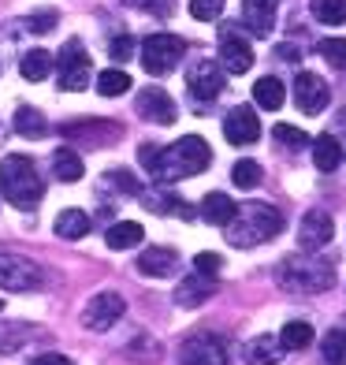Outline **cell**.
Here are the masks:
<instances>
[{
    "instance_id": "cell-22",
    "label": "cell",
    "mask_w": 346,
    "mask_h": 365,
    "mask_svg": "<svg viewBox=\"0 0 346 365\" xmlns=\"http://www.w3.org/2000/svg\"><path fill=\"white\" fill-rule=\"evenodd\" d=\"M342 160V145L335 135H320L317 142H313V164H317L320 172H335Z\"/></svg>"
},
{
    "instance_id": "cell-8",
    "label": "cell",
    "mask_w": 346,
    "mask_h": 365,
    "mask_svg": "<svg viewBox=\"0 0 346 365\" xmlns=\"http://www.w3.org/2000/svg\"><path fill=\"white\" fill-rule=\"evenodd\" d=\"M187 86H190V93L197 97V101H216V97L224 93V68L216 60H197L187 71Z\"/></svg>"
},
{
    "instance_id": "cell-27",
    "label": "cell",
    "mask_w": 346,
    "mask_h": 365,
    "mask_svg": "<svg viewBox=\"0 0 346 365\" xmlns=\"http://www.w3.org/2000/svg\"><path fill=\"white\" fill-rule=\"evenodd\" d=\"M15 130H19L23 138H45L48 135V120H45L38 108L23 105L19 112H15Z\"/></svg>"
},
{
    "instance_id": "cell-10",
    "label": "cell",
    "mask_w": 346,
    "mask_h": 365,
    "mask_svg": "<svg viewBox=\"0 0 346 365\" xmlns=\"http://www.w3.org/2000/svg\"><path fill=\"white\" fill-rule=\"evenodd\" d=\"M179 365H227V346L216 336H190L179 346Z\"/></svg>"
},
{
    "instance_id": "cell-29",
    "label": "cell",
    "mask_w": 346,
    "mask_h": 365,
    "mask_svg": "<svg viewBox=\"0 0 346 365\" xmlns=\"http://www.w3.org/2000/svg\"><path fill=\"white\" fill-rule=\"evenodd\" d=\"M127 90H130V75L127 71L108 68V71L97 75V93H101V97H123Z\"/></svg>"
},
{
    "instance_id": "cell-34",
    "label": "cell",
    "mask_w": 346,
    "mask_h": 365,
    "mask_svg": "<svg viewBox=\"0 0 346 365\" xmlns=\"http://www.w3.org/2000/svg\"><path fill=\"white\" fill-rule=\"evenodd\" d=\"M317 48H320V56L332 63V68L346 71V38H324Z\"/></svg>"
},
{
    "instance_id": "cell-17",
    "label": "cell",
    "mask_w": 346,
    "mask_h": 365,
    "mask_svg": "<svg viewBox=\"0 0 346 365\" xmlns=\"http://www.w3.org/2000/svg\"><path fill=\"white\" fill-rule=\"evenodd\" d=\"M212 294H216V276L194 272L190 279H183V284L175 287V302L183 306V309H194V306H201V302H209Z\"/></svg>"
},
{
    "instance_id": "cell-14",
    "label": "cell",
    "mask_w": 346,
    "mask_h": 365,
    "mask_svg": "<svg viewBox=\"0 0 346 365\" xmlns=\"http://www.w3.org/2000/svg\"><path fill=\"white\" fill-rule=\"evenodd\" d=\"M224 138L231 145H250L261 138V120L253 115V108H231L224 120Z\"/></svg>"
},
{
    "instance_id": "cell-30",
    "label": "cell",
    "mask_w": 346,
    "mask_h": 365,
    "mask_svg": "<svg viewBox=\"0 0 346 365\" xmlns=\"http://www.w3.org/2000/svg\"><path fill=\"white\" fill-rule=\"evenodd\" d=\"M279 343H283V351H305V346L313 343V328L305 321H290V324H283V331H279Z\"/></svg>"
},
{
    "instance_id": "cell-1",
    "label": "cell",
    "mask_w": 346,
    "mask_h": 365,
    "mask_svg": "<svg viewBox=\"0 0 346 365\" xmlns=\"http://www.w3.org/2000/svg\"><path fill=\"white\" fill-rule=\"evenodd\" d=\"M212 164V149L205 138H197V135H187V138H179L175 145H157V157L150 164V172L157 179H190L197 172H205Z\"/></svg>"
},
{
    "instance_id": "cell-37",
    "label": "cell",
    "mask_w": 346,
    "mask_h": 365,
    "mask_svg": "<svg viewBox=\"0 0 346 365\" xmlns=\"http://www.w3.org/2000/svg\"><path fill=\"white\" fill-rule=\"evenodd\" d=\"M108 53H112V60H115V63L130 60V53H135V38H130V34H120V38H112Z\"/></svg>"
},
{
    "instance_id": "cell-39",
    "label": "cell",
    "mask_w": 346,
    "mask_h": 365,
    "mask_svg": "<svg viewBox=\"0 0 346 365\" xmlns=\"http://www.w3.org/2000/svg\"><path fill=\"white\" fill-rule=\"evenodd\" d=\"M26 365H71L63 354H41V358H30Z\"/></svg>"
},
{
    "instance_id": "cell-3",
    "label": "cell",
    "mask_w": 346,
    "mask_h": 365,
    "mask_svg": "<svg viewBox=\"0 0 346 365\" xmlns=\"http://www.w3.org/2000/svg\"><path fill=\"white\" fill-rule=\"evenodd\" d=\"M0 194H4L11 205H19V209L38 205L41 194H45V182H41V175L34 168V160L19 157V153L0 160Z\"/></svg>"
},
{
    "instance_id": "cell-33",
    "label": "cell",
    "mask_w": 346,
    "mask_h": 365,
    "mask_svg": "<svg viewBox=\"0 0 346 365\" xmlns=\"http://www.w3.org/2000/svg\"><path fill=\"white\" fill-rule=\"evenodd\" d=\"M231 179H235V187L253 190L257 182H261V164L257 160H238L235 168H231Z\"/></svg>"
},
{
    "instance_id": "cell-13",
    "label": "cell",
    "mask_w": 346,
    "mask_h": 365,
    "mask_svg": "<svg viewBox=\"0 0 346 365\" xmlns=\"http://www.w3.org/2000/svg\"><path fill=\"white\" fill-rule=\"evenodd\" d=\"M220 68L231 75H246L253 68V48L246 45V38H238L235 30H224L220 34Z\"/></svg>"
},
{
    "instance_id": "cell-25",
    "label": "cell",
    "mask_w": 346,
    "mask_h": 365,
    "mask_svg": "<svg viewBox=\"0 0 346 365\" xmlns=\"http://www.w3.org/2000/svg\"><path fill=\"white\" fill-rule=\"evenodd\" d=\"M53 172L60 182H78L82 172H86V164H82V157L75 153V149H56L53 153Z\"/></svg>"
},
{
    "instance_id": "cell-23",
    "label": "cell",
    "mask_w": 346,
    "mask_h": 365,
    "mask_svg": "<svg viewBox=\"0 0 346 365\" xmlns=\"http://www.w3.org/2000/svg\"><path fill=\"white\" fill-rule=\"evenodd\" d=\"M53 68H56V56H53V53H45V48H34V53H26L23 63H19L23 78H30V82L48 78V75H53Z\"/></svg>"
},
{
    "instance_id": "cell-35",
    "label": "cell",
    "mask_w": 346,
    "mask_h": 365,
    "mask_svg": "<svg viewBox=\"0 0 346 365\" xmlns=\"http://www.w3.org/2000/svg\"><path fill=\"white\" fill-rule=\"evenodd\" d=\"M272 138H276L279 145H287V149H305V145H309V135H305V130L290 127V123H276Z\"/></svg>"
},
{
    "instance_id": "cell-28",
    "label": "cell",
    "mask_w": 346,
    "mask_h": 365,
    "mask_svg": "<svg viewBox=\"0 0 346 365\" xmlns=\"http://www.w3.org/2000/svg\"><path fill=\"white\" fill-rule=\"evenodd\" d=\"M142 239H145V231L135 220H123V224L108 227V246H112V250H130V246H138Z\"/></svg>"
},
{
    "instance_id": "cell-12",
    "label": "cell",
    "mask_w": 346,
    "mask_h": 365,
    "mask_svg": "<svg viewBox=\"0 0 346 365\" xmlns=\"http://www.w3.org/2000/svg\"><path fill=\"white\" fill-rule=\"evenodd\" d=\"M332 235H335V224H332V217H327L324 209H309L305 217H302L298 242H302V250H305V254L324 250V246L332 242Z\"/></svg>"
},
{
    "instance_id": "cell-32",
    "label": "cell",
    "mask_w": 346,
    "mask_h": 365,
    "mask_svg": "<svg viewBox=\"0 0 346 365\" xmlns=\"http://www.w3.org/2000/svg\"><path fill=\"white\" fill-rule=\"evenodd\" d=\"M320 351H324V361H327V365H346V331H342V328H332V331L324 336Z\"/></svg>"
},
{
    "instance_id": "cell-11",
    "label": "cell",
    "mask_w": 346,
    "mask_h": 365,
    "mask_svg": "<svg viewBox=\"0 0 346 365\" xmlns=\"http://www.w3.org/2000/svg\"><path fill=\"white\" fill-rule=\"evenodd\" d=\"M327 101H332V93H327V82L320 75L313 71H302L298 78H294V105H298L305 115H317L327 108Z\"/></svg>"
},
{
    "instance_id": "cell-36",
    "label": "cell",
    "mask_w": 346,
    "mask_h": 365,
    "mask_svg": "<svg viewBox=\"0 0 346 365\" xmlns=\"http://www.w3.org/2000/svg\"><path fill=\"white\" fill-rule=\"evenodd\" d=\"M220 11H224V0H190V15L201 23L220 19Z\"/></svg>"
},
{
    "instance_id": "cell-38",
    "label": "cell",
    "mask_w": 346,
    "mask_h": 365,
    "mask_svg": "<svg viewBox=\"0 0 346 365\" xmlns=\"http://www.w3.org/2000/svg\"><path fill=\"white\" fill-rule=\"evenodd\" d=\"M194 269L205 272V276H216V272L224 269V257H220V254H197V257H194Z\"/></svg>"
},
{
    "instance_id": "cell-4",
    "label": "cell",
    "mask_w": 346,
    "mask_h": 365,
    "mask_svg": "<svg viewBox=\"0 0 346 365\" xmlns=\"http://www.w3.org/2000/svg\"><path fill=\"white\" fill-rule=\"evenodd\" d=\"M276 284L290 291V294H320L335 284V272H332V264H324L317 257H287V261H279V269H276Z\"/></svg>"
},
{
    "instance_id": "cell-5",
    "label": "cell",
    "mask_w": 346,
    "mask_h": 365,
    "mask_svg": "<svg viewBox=\"0 0 346 365\" xmlns=\"http://www.w3.org/2000/svg\"><path fill=\"white\" fill-rule=\"evenodd\" d=\"M187 53V41L175 38V34H150L142 41V68L150 75H168L175 71V63L183 60Z\"/></svg>"
},
{
    "instance_id": "cell-18",
    "label": "cell",
    "mask_w": 346,
    "mask_h": 365,
    "mask_svg": "<svg viewBox=\"0 0 346 365\" xmlns=\"http://www.w3.org/2000/svg\"><path fill=\"white\" fill-rule=\"evenodd\" d=\"M179 269V254L168 250V246H150L142 257H138V272L142 276H153V279H168Z\"/></svg>"
},
{
    "instance_id": "cell-7",
    "label": "cell",
    "mask_w": 346,
    "mask_h": 365,
    "mask_svg": "<svg viewBox=\"0 0 346 365\" xmlns=\"http://www.w3.org/2000/svg\"><path fill=\"white\" fill-rule=\"evenodd\" d=\"M56 71H60V90H86L90 82V56L82 53L78 41H68L63 53L56 56Z\"/></svg>"
},
{
    "instance_id": "cell-24",
    "label": "cell",
    "mask_w": 346,
    "mask_h": 365,
    "mask_svg": "<svg viewBox=\"0 0 346 365\" xmlns=\"http://www.w3.org/2000/svg\"><path fill=\"white\" fill-rule=\"evenodd\" d=\"M253 101L261 105V108H268V112H276V108H283V101H287V90H283V82L279 78H257V86H253Z\"/></svg>"
},
{
    "instance_id": "cell-2",
    "label": "cell",
    "mask_w": 346,
    "mask_h": 365,
    "mask_svg": "<svg viewBox=\"0 0 346 365\" xmlns=\"http://www.w3.org/2000/svg\"><path fill=\"white\" fill-rule=\"evenodd\" d=\"M279 231H283V217H279V209L265 205V202H250V205H238L235 217L227 224V242L246 250V246H261L276 239Z\"/></svg>"
},
{
    "instance_id": "cell-21",
    "label": "cell",
    "mask_w": 346,
    "mask_h": 365,
    "mask_svg": "<svg viewBox=\"0 0 346 365\" xmlns=\"http://www.w3.org/2000/svg\"><path fill=\"white\" fill-rule=\"evenodd\" d=\"M34 339V324H23V321H8L0 324V354H15Z\"/></svg>"
},
{
    "instance_id": "cell-26",
    "label": "cell",
    "mask_w": 346,
    "mask_h": 365,
    "mask_svg": "<svg viewBox=\"0 0 346 365\" xmlns=\"http://www.w3.org/2000/svg\"><path fill=\"white\" fill-rule=\"evenodd\" d=\"M90 231V217L86 209H63L56 217V235L60 239H82Z\"/></svg>"
},
{
    "instance_id": "cell-15",
    "label": "cell",
    "mask_w": 346,
    "mask_h": 365,
    "mask_svg": "<svg viewBox=\"0 0 346 365\" xmlns=\"http://www.w3.org/2000/svg\"><path fill=\"white\" fill-rule=\"evenodd\" d=\"M135 108H138V115H145V120H153V123H160V127L175 123V101L168 97V90H157V86L142 90L138 101H135Z\"/></svg>"
},
{
    "instance_id": "cell-16",
    "label": "cell",
    "mask_w": 346,
    "mask_h": 365,
    "mask_svg": "<svg viewBox=\"0 0 346 365\" xmlns=\"http://www.w3.org/2000/svg\"><path fill=\"white\" fill-rule=\"evenodd\" d=\"M276 11H279V0H242V19L250 26V34H257V38L272 34Z\"/></svg>"
},
{
    "instance_id": "cell-19",
    "label": "cell",
    "mask_w": 346,
    "mask_h": 365,
    "mask_svg": "<svg viewBox=\"0 0 346 365\" xmlns=\"http://www.w3.org/2000/svg\"><path fill=\"white\" fill-rule=\"evenodd\" d=\"M283 358V343L276 336H257L246 343V365H276Z\"/></svg>"
},
{
    "instance_id": "cell-9",
    "label": "cell",
    "mask_w": 346,
    "mask_h": 365,
    "mask_svg": "<svg viewBox=\"0 0 346 365\" xmlns=\"http://www.w3.org/2000/svg\"><path fill=\"white\" fill-rule=\"evenodd\" d=\"M123 309H127V302L120 294H115V291H101V294L90 298L86 313H82V324H86L90 331H108L115 321L123 317Z\"/></svg>"
},
{
    "instance_id": "cell-20",
    "label": "cell",
    "mask_w": 346,
    "mask_h": 365,
    "mask_svg": "<svg viewBox=\"0 0 346 365\" xmlns=\"http://www.w3.org/2000/svg\"><path fill=\"white\" fill-rule=\"evenodd\" d=\"M235 202H231L227 194H209L205 202H201V217H205V224H216V227H227L231 224V217H235Z\"/></svg>"
},
{
    "instance_id": "cell-31",
    "label": "cell",
    "mask_w": 346,
    "mask_h": 365,
    "mask_svg": "<svg viewBox=\"0 0 346 365\" xmlns=\"http://www.w3.org/2000/svg\"><path fill=\"white\" fill-rule=\"evenodd\" d=\"M309 8L327 26H342L346 23V0H309Z\"/></svg>"
},
{
    "instance_id": "cell-40",
    "label": "cell",
    "mask_w": 346,
    "mask_h": 365,
    "mask_svg": "<svg viewBox=\"0 0 346 365\" xmlns=\"http://www.w3.org/2000/svg\"><path fill=\"white\" fill-rule=\"evenodd\" d=\"M0 309H4V298H0Z\"/></svg>"
},
{
    "instance_id": "cell-6",
    "label": "cell",
    "mask_w": 346,
    "mask_h": 365,
    "mask_svg": "<svg viewBox=\"0 0 346 365\" xmlns=\"http://www.w3.org/2000/svg\"><path fill=\"white\" fill-rule=\"evenodd\" d=\"M41 284H45V272L34 261L0 250V291H38Z\"/></svg>"
}]
</instances>
